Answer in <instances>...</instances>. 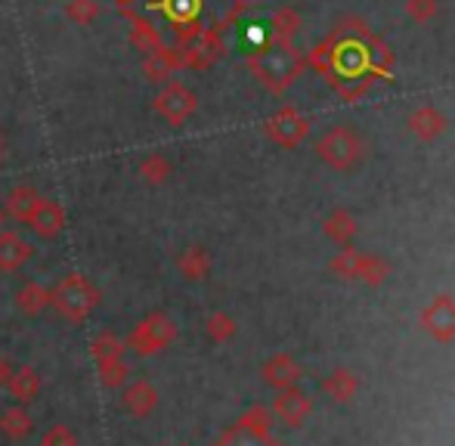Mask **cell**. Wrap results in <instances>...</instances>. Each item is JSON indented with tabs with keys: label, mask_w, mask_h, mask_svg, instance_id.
Here are the masks:
<instances>
[{
	"label": "cell",
	"mask_w": 455,
	"mask_h": 446,
	"mask_svg": "<svg viewBox=\"0 0 455 446\" xmlns=\"http://www.w3.org/2000/svg\"><path fill=\"white\" fill-rule=\"evenodd\" d=\"M140 174H143L146 183H152V187H158V183L168 180L171 174V164L164 155H158V152H152L149 158H143V164H140Z\"/></svg>",
	"instance_id": "obj_16"
},
{
	"label": "cell",
	"mask_w": 455,
	"mask_h": 446,
	"mask_svg": "<svg viewBox=\"0 0 455 446\" xmlns=\"http://www.w3.org/2000/svg\"><path fill=\"white\" fill-rule=\"evenodd\" d=\"M198 100L196 93L189 91V87H183L180 81H171V84H164L162 91H158V97L152 100V109L162 115L168 124L180 127L186 118H189L192 112H196Z\"/></svg>",
	"instance_id": "obj_4"
},
{
	"label": "cell",
	"mask_w": 455,
	"mask_h": 446,
	"mask_svg": "<svg viewBox=\"0 0 455 446\" xmlns=\"http://www.w3.org/2000/svg\"><path fill=\"white\" fill-rule=\"evenodd\" d=\"M10 375H12L10 360H6V356H0V391H4V387H6V381H10Z\"/></svg>",
	"instance_id": "obj_21"
},
{
	"label": "cell",
	"mask_w": 455,
	"mask_h": 446,
	"mask_svg": "<svg viewBox=\"0 0 455 446\" xmlns=\"http://www.w3.org/2000/svg\"><path fill=\"white\" fill-rule=\"evenodd\" d=\"M133 0H118V10H124V6H131Z\"/></svg>",
	"instance_id": "obj_22"
},
{
	"label": "cell",
	"mask_w": 455,
	"mask_h": 446,
	"mask_svg": "<svg viewBox=\"0 0 455 446\" xmlns=\"http://www.w3.org/2000/svg\"><path fill=\"white\" fill-rule=\"evenodd\" d=\"M91 354H93L96 366H100V362H108V360H121V354H124V341H121L115 332H100L91 344Z\"/></svg>",
	"instance_id": "obj_14"
},
{
	"label": "cell",
	"mask_w": 455,
	"mask_h": 446,
	"mask_svg": "<svg viewBox=\"0 0 455 446\" xmlns=\"http://www.w3.org/2000/svg\"><path fill=\"white\" fill-rule=\"evenodd\" d=\"M37 202H41L37 189L28 187V183H19V187H12L10 193H6V214H10L12 220L28 223V218L37 208Z\"/></svg>",
	"instance_id": "obj_11"
},
{
	"label": "cell",
	"mask_w": 455,
	"mask_h": 446,
	"mask_svg": "<svg viewBox=\"0 0 455 446\" xmlns=\"http://www.w3.org/2000/svg\"><path fill=\"white\" fill-rule=\"evenodd\" d=\"M28 223L41 239H56V235L62 233V227H66V208L53 199H41L35 214L28 218Z\"/></svg>",
	"instance_id": "obj_6"
},
{
	"label": "cell",
	"mask_w": 455,
	"mask_h": 446,
	"mask_svg": "<svg viewBox=\"0 0 455 446\" xmlns=\"http://www.w3.org/2000/svg\"><path fill=\"white\" fill-rule=\"evenodd\" d=\"M96 375H100L102 387H121L127 381V375H131V366H127L124 360H108V362H100L96 366Z\"/></svg>",
	"instance_id": "obj_15"
},
{
	"label": "cell",
	"mask_w": 455,
	"mask_h": 446,
	"mask_svg": "<svg viewBox=\"0 0 455 446\" xmlns=\"http://www.w3.org/2000/svg\"><path fill=\"white\" fill-rule=\"evenodd\" d=\"M124 19L127 25H131V44L137 50H143V53H152V50H162L164 41H162V31L156 28V25L149 22V19L137 16V12L131 10V6H124Z\"/></svg>",
	"instance_id": "obj_8"
},
{
	"label": "cell",
	"mask_w": 455,
	"mask_h": 446,
	"mask_svg": "<svg viewBox=\"0 0 455 446\" xmlns=\"http://www.w3.org/2000/svg\"><path fill=\"white\" fill-rule=\"evenodd\" d=\"M180 68H183L180 53L171 47L152 50V53H146V60H143V75H146V81H152V84H171Z\"/></svg>",
	"instance_id": "obj_5"
},
{
	"label": "cell",
	"mask_w": 455,
	"mask_h": 446,
	"mask_svg": "<svg viewBox=\"0 0 455 446\" xmlns=\"http://www.w3.org/2000/svg\"><path fill=\"white\" fill-rule=\"evenodd\" d=\"M0 229H4V211H0Z\"/></svg>",
	"instance_id": "obj_24"
},
{
	"label": "cell",
	"mask_w": 455,
	"mask_h": 446,
	"mask_svg": "<svg viewBox=\"0 0 455 446\" xmlns=\"http://www.w3.org/2000/svg\"><path fill=\"white\" fill-rule=\"evenodd\" d=\"M41 446H78V437L68 425H53V428L44 431Z\"/></svg>",
	"instance_id": "obj_19"
},
{
	"label": "cell",
	"mask_w": 455,
	"mask_h": 446,
	"mask_svg": "<svg viewBox=\"0 0 455 446\" xmlns=\"http://www.w3.org/2000/svg\"><path fill=\"white\" fill-rule=\"evenodd\" d=\"M0 155H4V133H0Z\"/></svg>",
	"instance_id": "obj_23"
},
{
	"label": "cell",
	"mask_w": 455,
	"mask_h": 446,
	"mask_svg": "<svg viewBox=\"0 0 455 446\" xmlns=\"http://www.w3.org/2000/svg\"><path fill=\"white\" fill-rule=\"evenodd\" d=\"M223 44H220V31L217 28H196L192 35H186L180 41V47H177V53H180L183 66L189 68H208L211 62L220 56Z\"/></svg>",
	"instance_id": "obj_3"
},
{
	"label": "cell",
	"mask_w": 455,
	"mask_h": 446,
	"mask_svg": "<svg viewBox=\"0 0 455 446\" xmlns=\"http://www.w3.org/2000/svg\"><path fill=\"white\" fill-rule=\"evenodd\" d=\"M6 391H10V397L19 400V403L37 400V394H41V375H37V369H31V366L16 369V372L10 375V381H6Z\"/></svg>",
	"instance_id": "obj_12"
},
{
	"label": "cell",
	"mask_w": 455,
	"mask_h": 446,
	"mask_svg": "<svg viewBox=\"0 0 455 446\" xmlns=\"http://www.w3.org/2000/svg\"><path fill=\"white\" fill-rule=\"evenodd\" d=\"M53 304V289L41 283H25L22 289L16 291V307L22 310L25 316H41L44 310Z\"/></svg>",
	"instance_id": "obj_10"
},
{
	"label": "cell",
	"mask_w": 455,
	"mask_h": 446,
	"mask_svg": "<svg viewBox=\"0 0 455 446\" xmlns=\"http://www.w3.org/2000/svg\"><path fill=\"white\" fill-rule=\"evenodd\" d=\"M174 338H177V326L171 323L168 314H149L127 335L124 347H131L137 356H152V354H162Z\"/></svg>",
	"instance_id": "obj_2"
},
{
	"label": "cell",
	"mask_w": 455,
	"mask_h": 446,
	"mask_svg": "<svg viewBox=\"0 0 455 446\" xmlns=\"http://www.w3.org/2000/svg\"><path fill=\"white\" fill-rule=\"evenodd\" d=\"M100 16V4L96 0H68L66 4V19L75 25H91Z\"/></svg>",
	"instance_id": "obj_18"
},
{
	"label": "cell",
	"mask_w": 455,
	"mask_h": 446,
	"mask_svg": "<svg viewBox=\"0 0 455 446\" xmlns=\"http://www.w3.org/2000/svg\"><path fill=\"white\" fill-rule=\"evenodd\" d=\"M177 267H180V273H183L186 279H202L204 270H208V258H204L202 248H189V251L180 254Z\"/></svg>",
	"instance_id": "obj_17"
},
{
	"label": "cell",
	"mask_w": 455,
	"mask_h": 446,
	"mask_svg": "<svg viewBox=\"0 0 455 446\" xmlns=\"http://www.w3.org/2000/svg\"><path fill=\"white\" fill-rule=\"evenodd\" d=\"M31 428H35V418H31L28 410H22V406H12V410H6L4 416H0V434L10 437V441L28 437Z\"/></svg>",
	"instance_id": "obj_13"
},
{
	"label": "cell",
	"mask_w": 455,
	"mask_h": 446,
	"mask_svg": "<svg viewBox=\"0 0 455 446\" xmlns=\"http://www.w3.org/2000/svg\"><path fill=\"white\" fill-rule=\"evenodd\" d=\"M121 406H124L133 418H146L158 406V391L149 381H133L124 391V397H121Z\"/></svg>",
	"instance_id": "obj_9"
},
{
	"label": "cell",
	"mask_w": 455,
	"mask_h": 446,
	"mask_svg": "<svg viewBox=\"0 0 455 446\" xmlns=\"http://www.w3.org/2000/svg\"><path fill=\"white\" fill-rule=\"evenodd\" d=\"M208 332L214 338H227L229 335V320H223V316H214V320L208 323Z\"/></svg>",
	"instance_id": "obj_20"
},
{
	"label": "cell",
	"mask_w": 455,
	"mask_h": 446,
	"mask_svg": "<svg viewBox=\"0 0 455 446\" xmlns=\"http://www.w3.org/2000/svg\"><path fill=\"white\" fill-rule=\"evenodd\" d=\"M100 289L81 273H68L60 279V285L53 289V307L60 310L62 320L68 323H84L87 316L96 310L100 304Z\"/></svg>",
	"instance_id": "obj_1"
},
{
	"label": "cell",
	"mask_w": 455,
	"mask_h": 446,
	"mask_svg": "<svg viewBox=\"0 0 455 446\" xmlns=\"http://www.w3.org/2000/svg\"><path fill=\"white\" fill-rule=\"evenodd\" d=\"M31 260V245L12 229H0V270L16 273Z\"/></svg>",
	"instance_id": "obj_7"
}]
</instances>
